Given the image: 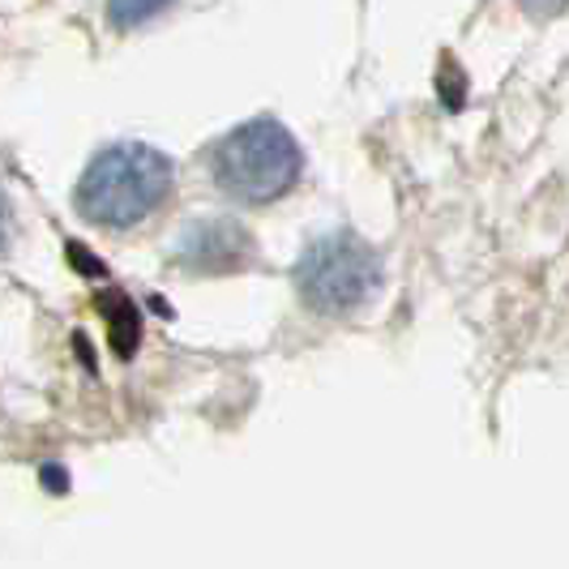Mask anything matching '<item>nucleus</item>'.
<instances>
[{
  "label": "nucleus",
  "instance_id": "obj_3",
  "mask_svg": "<svg viewBox=\"0 0 569 569\" xmlns=\"http://www.w3.org/2000/svg\"><path fill=\"white\" fill-rule=\"evenodd\" d=\"M296 287H300V296L313 313L347 317L377 296L381 257L360 236L330 231V236H321L305 249L300 266H296Z\"/></svg>",
  "mask_w": 569,
  "mask_h": 569
},
{
  "label": "nucleus",
  "instance_id": "obj_4",
  "mask_svg": "<svg viewBox=\"0 0 569 569\" xmlns=\"http://www.w3.org/2000/svg\"><path fill=\"white\" fill-rule=\"evenodd\" d=\"M253 257V236L231 223V219H201L180 231L176 261L189 274H231L240 266H249Z\"/></svg>",
  "mask_w": 569,
  "mask_h": 569
},
{
  "label": "nucleus",
  "instance_id": "obj_5",
  "mask_svg": "<svg viewBox=\"0 0 569 569\" xmlns=\"http://www.w3.org/2000/svg\"><path fill=\"white\" fill-rule=\"evenodd\" d=\"M99 313L108 321V335H112V347L120 360H129L133 351H138V342H142V313H138V305L124 296V291H103L99 300Z\"/></svg>",
  "mask_w": 569,
  "mask_h": 569
},
{
  "label": "nucleus",
  "instance_id": "obj_8",
  "mask_svg": "<svg viewBox=\"0 0 569 569\" xmlns=\"http://www.w3.org/2000/svg\"><path fill=\"white\" fill-rule=\"evenodd\" d=\"M518 4H522V13H531V18H557L569 0H518Z\"/></svg>",
  "mask_w": 569,
  "mask_h": 569
},
{
  "label": "nucleus",
  "instance_id": "obj_9",
  "mask_svg": "<svg viewBox=\"0 0 569 569\" xmlns=\"http://www.w3.org/2000/svg\"><path fill=\"white\" fill-rule=\"evenodd\" d=\"M441 94H446V103H450V108H458V103H462V94H467V86L455 78L450 60H446V73H441Z\"/></svg>",
  "mask_w": 569,
  "mask_h": 569
},
{
  "label": "nucleus",
  "instance_id": "obj_11",
  "mask_svg": "<svg viewBox=\"0 0 569 569\" xmlns=\"http://www.w3.org/2000/svg\"><path fill=\"white\" fill-rule=\"evenodd\" d=\"M43 476H48V485H52V488H64V471H57V467H48Z\"/></svg>",
  "mask_w": 569,
  "mask_h": 569
},
{
  "label": "nucleus",
  "instance_id": "obj_1",
  "mask_svg": "<svg viewBox=\"0 0 569 569\" xmlns=\"http://www.w3.org/2000/svg\"><path fill=\"white\" fill-rule=\"evenodd\" d=\"M171 193V159L146 142H116L78 180V210L94 228H138Z\"/></svg>",
  "mask_w": 569,
  "mask_h": 569
},
{
  "label": "nucleus",
  "instance_id": "obj_7",
  "mask_svg": "<svg viewBox=\"0 0 569 569\" xmlns=\"http://www.w3.org/2000/svg\"><path fill=\"white\" fill-rule=\"evenodd\" d=\"M69 261H73L82 274H94V279H99V274H108V266H103L94 253H86L82 244H69Z\"/></svg>",
  "mask_w": 569,
  "mask_h": 569
},
{
  "label": "nucleus",
  "instance_id": "obj_10",
  "mask_svg": "<svg viewBox=\"0 0 569 569\" xmlns=\"http://www.w3.org/2000/svg\"><path fill=\"white\" fill-rule=\"evenodd\" d=\"M9 249V201H4V193H0V253Z\"/></svg>",
  "mask_w": 569,
  "mask_h": 569
},
{
  "label": "nucleus",
  "instance_id": "obj_6",
  "mask_svg": "<svg viewBox=\"0 0 569 569\" xmlns=\"http://www.w3.org/2000/svg\"><path fill=\"white\" fill-rule=\"evenodd\" d=\"M171 0H108V18H112L116 30H133L150 22L159 9H168Z\"/></svg>",
  "mask_w": 569,
  "mask_h": 569
},
{
  "label": "nucleus",
  "instance_id": "obj_2",
  "mask_svg": "<svg viewBox=\"0 0 569 569\" xmlns=\"http://www.w3.org/2000/svg\"><path fill=\"white\" fill-rule=\"evenodd\" d=\"M300 163L305 154L279 120H249L210 150V171L219 193H228L240 206H266L283 198L300 180Z\"/></svg>",
  "mask_w": 569,
  "mask_h": 569
}]
</instances>
